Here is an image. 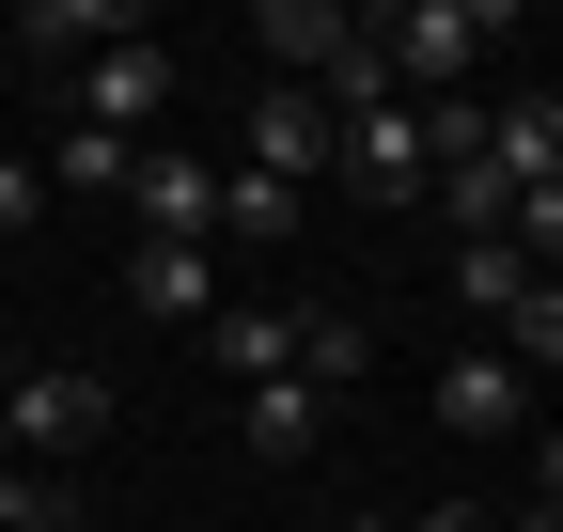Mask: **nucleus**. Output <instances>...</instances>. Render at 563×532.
Returning a JSON list of instances; mask_svg holds the SVG:
<instances>
[{"instance_id": "obj_12", "label": "nucleus", "mask_w": 563, "mask_h": 532, "mask_svg": "<svg viewBox=\"0 0 563 532\" xmlns=\"http://www.w3.org/2000/svg\"><path fill=\"white\" fill-rule=\"evenodd\" d=\"M361 361H376L361 313H298V391H361Z\"/></svg>"}, {"instance_id": "obj_22", "label": "nucleus", "mask_w": 563, "mask_h": 532, "mask_svg": "<svg viewBox=\"0 0 563 532\" xmlns=\"http://www.w3.org/2000/svg\"><path fill=\"white\" fill-rule=\"evenodd\" d=\"M63 532H95V517H79V501H63Z\"/></svg>"}, {"instance_id": "obj_14", "label": "nucleus", "mask_w": 563, "mask_h": 532, "mask_svg": "<svg viewBox=\"0 0 563 532\" xmlns=\"http://www.w3.org/2000/svg\"><path fill=\"white\" fill-rule=\"evenodd\" d=\"M454 298H470L485 329H501V313L532 298V266H517V235H470V251H454Z\"/></svg>"}, {"instance_id": "obj_9", "label": "nucleus", "mask_w": 563, "mask_h": 532, "mask_svg": "<svg viewBox=\"0 0 563 532\" xmlns=\"http://www.w3.org/2000/svg\"><path fill=\"white\" fill-rule=\"evenodd\" d=\"M517 408H532V376H517L501 345H454V361H439V423H454V439H501Z\"/></svg>"}, {"instance_id": "obj_7", "label": "nucleus", "mask_w": 563, "mask_h": 532, "mask_svg": "<svg viewBox=\"0 0 563 532\" xmlns=\"http://www.w3.org/2000/svg\"><path fill=\"white\" fill-rule=\"evenodd\" d=\"M251 47H266V63H282V79H298V95H313V79H329V63H344V47H361V16H344V0H266V16H251Z\"/></svg>"}, {"instance_id": "obj_17", "label": "nucleus", "mask_w": 563, "mask_h": 532, "mask_svg": "<svg viewBox=\"0 0 563 532\" xmlns=\"http://www.w3.org/2000/svg\"><path fill=\"white\" fill-rule=\"evenodd\" d=\"M47 173H63V188H125L141 142H110V125H63V157H47Z\"/></svg>"}, {"instance_id": "obj_3", "label": "nucleus", "mask_w": 563, "mask_h": 532, "mask_svg": "<svg viewBox=\"0 0 563 532\" xmlns=\"http://www.w3.org/2000/svg\"><path fill=\"white\" fill-rule=\"evenodd\" d=\"M125 204H141V235H188V251H220V157H173V142H141Z\"/></svg>"}, {"instance_id": "obj_19", "label": "nucleus", "mask_w": 563, "mask_h": 532, "mask_svg": "<svg viewBox=\"0 0 563 532\" xmlns=\"http://www.w3.org/2000/svg\"><path fill=\"white\" fill-rule=\"evenodd\" d=\"M32 220H47V157H16V142H0V251H16Z\"/></svg>"}, {"instance_id": "obj_18", "label": "nucleus", "mask_w": 563, "mask_h": 532, "mask_svg": "<svg viewBox=\"0 0 563 532\" xmlns=\"http://www.w3.org/2000/svg\"><path fill=\"white\" fill-rule=\"evenodd\" d=\"M501 235H517L532 282H563V188H517V220H501Z\"/></svg>"}, {"instance_id": "obj_8", "label": "nucleus", "mask_w": 563, "mask_h": 532, "mask_svg": "<svg viewBox=\"0 0 563 532\" xmlns=\"http://www.w3.org/2000/svg\"><path fill=\"white\" fill-rule=\"evenodd\" d=\"M125 298L157 313V329H203V298H220V251H188V235H141V251H125Z\"/></svg>"}, {"instance_id": "obj_11", "label": "nucleus", "mask_w": 563, "mask_h": 532, "mask_svg": "<svg viewBox=\"0 0 563 532\" xmlns=\"http://www.w3.org/2000/svg\"><path fill=\"white\" fill-rule=\"evenodd\" d=\"M235 439L266 454V470H298V454L329 439V391H298V376H266V391H235Z\"/></svg>"}, {"instance_id": "obj_15", "label": "nucleus", "mask_w": 563, "mask_h": 532, "mask_svg": "<svg viewBox=\"0 0 563 532\" xmlns=\"http://www.w3.org/2000/svg\"><path fill=\"white\" fill-rule=\"evenodd\" d=\"M220 235L282 251V235H298V188H282V173H220Z\"/></svg>"}, {"instance_id": "obj_13", "label": "nucleus", "mask_w": 563, "mask_h": 532, "mask_svg": "<svg viewBox=\"0 0 563 532\" xmlns=\"http://www.w3.org/2000/svg\"><path fill=\"white\" fill-rule=\"evenodd\" d=\"M220 376H235V391L298 376V313H220Z\"/></svg>"}, {"instance_id": "obj_5", "label": "nucleus", "mask_w": 563, "mask_h": 532, "mask_svg": "<svg viewBox=\"0 0 563 532\" xmlns=\"http://www.w3.org/2000/svg\"><path fill=\"white\" fill-rule=\"evenodd\" d=\"M329 142H344L329 173L361 188V204H422V110H407V95H391V110H361V125H329Z\"/></svg>"}, {"instance_id": "obj_2", "label": "nucleus", "mask_w": 563, "mask_h": 532, "mask_svg": "<svg viewBox=\"0 0 563 532\" xmlns=\"http://www.w3.org/2000/svg\"><path fill=\"white\" fill-rule=\"evenodd\" d=\"M0 439L32 454V470H79V454L110 439V376H79V361H32L16 391H0Z\"/></svg>"}, {"instance_id": "obj_24", "label": "nucleus", "mask_w": 563, "mask_h": 532, "mask_svg": "<svg viewBox=\"0 0 563 532\" xmlns=\"http://www.w3.org/2000/svg\"><path fill=\"white\" fill-rule=\"evenodd\" d=\"M0 470H16V439H0Z\"/></svg>"}, {"instance_id": "obj_4", "label": "nucleus", "mask_w": 563, "mask_h": 532, "mask_svg": "<svg viewBox=\"0 0 563 532\" xmlns=\"http://www.w3.org/2000/svg\"><path fill=\"white\" fill-rule=\"evenodd\" d=\"M157 110H173V47H95V63H79V125L157 142Z\"/></svg>"}, {"instance_id": "obj_20", "label": "nucleus", "mask_w": 563, "mask_h": 532, "mask_svg": "<svg viewBox=\"0 0 563 532\" xmlns=\"http://www.w3.org/2000/svg\"><path fill=\"white\" fill-rule=\"evenodd\" d=\"M532 501H548V517H563V423H548V454H532Z\"/></svg>"}, {"instance_id": "obj_21", "label": "nucleus", "mask_w": 563, "mask_h": 532, "mask_svg": "<svg viewBox=\"0 0 563 532\" xmlns=\"http://www.w3.org/2000/svg\"><path fill=\"white\" fill-rule=\"evenodd\" d=\"M517 532H563V517H548V501H532V517H517Z\"/></svg>"}, {"instance_id": "obj_10", "label": "nucleus", "mask_w": 563, "mask_h": 532, "mask_svg": "<svg viewBox=\"0 0 563 532\" xmlns=\"http://www.w3.org/2000/svg\"><path fill=\"white\" fill-rule=\"evenodd\" d=\"M485 157L501 188H563V95H485Z\"/></svg>"}, {"instance_id": "obj_6", "label": "nucleus", "mask_w": 563, "mask_h": 532, "mask_svg": "<svg viewBox=\"0 0 563 532\" xmlns=\"http://www.w3.org/2000/svg\"><path fill=\"white\" fill-rule=\"evenodd\" d=\"M344 142H329V110L298 95V79H282V95H251V142H235V173H282V188H313Z\"/></svg>"}, {"instance_id": "obj_23", "label": "nucleus", "mask_w": 563, "mask_h": 532, "mask_svg": "<svg viewBox=\"0 0 563 532\" xmlns=\"http://www.w3.org/2000/svg\"><path fill=\"white\" fill-rule=\"evenodd\" d=\"M344 532H391V517H344Z\"/></svg>"}, {"instance_id": "obj_1", "label": "nucleus", "mask_w": 563, "mask_h": 532, "mask_svg": "<svg viewBox=\"0 0 563 532\" xmlns=\"http://www.w3.org/2000/svg\"><path fill=\"white\" fill-rule=\"evenodd\" d=\"M391 95H470V63L501 47V0H407V16H361Z\"/></svg>"}, {"instance_id": "obj_16", "label": "nucleus", "mask_w": 563, "mask_h": 532, "mask_svg": "<svg viewBox=\"0 0 563 532\" xmlns=\"http://www.w3.org/2000/svg\"><path fill=\"white\" fill-rule=\"evenodd\" d=\"M501 361H517V376H563V282H532V298L501 313Z\"/></svg>"}]
</instances>
